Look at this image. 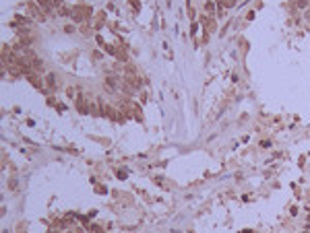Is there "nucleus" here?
I'll return each instance as SVG.
<instances>
[{
	"instance_id": "obj_11",
	"label": "nucleus",
	"mask_w": 310,
	"mask_h": 233,
	"mask_svg": "<svg viewBox=\"0 0 310 233\" xmlns=\"http://www.w3.org/2000/svg\"><path fill=\"white\" fill-rule=\"evenodd\" d=\"M93 231H95V233H103V229H101V227H93Z\"/></svg>"
},
{
	"instance_id": "obj_10",
	"label": "nucleus",
	"mask_w": 310,
	"mask_h": 233,
	"mask_svg": "<svg viewBox=\"0 0 310 233\" xmlns=\"http://www.w3.org/2000/svg\"><path fill=\"white\" fill-rule=\"evenodd\" d=\"M64 31H66V33H73L74 27H73V25H66V27H64Z\"/></svg>"
},
{
	"instance_id": "obj_3",
	"label": "nucleus",
	"mask_w": 310,
	"mask_h": 233,
	"mask_svg": "<svg viewBox=\"0 0 310 233\" xmlns=\"http://www.w3.org/2000/svg\"><path fill=\"white\" fill-rule=\"evenodd\" d=\"M203 23H205V29L207 31H213V29H215V21L209 19V17H203Z\"/></svg>"
},
{
	"instance_id": "obj_5",
	"label": "nucleus",
	"mask_w": 310,
	"mask_h": 233,
	"mask_svg": "<svg viewBox=\"0 0 310 233\" xmlns=\"http://www.w3.org/2000/svg\"><path fill=\"white\" fill-rule=\"evenodd\" d=\"M236 2H238V0H219L217 4L223 6V8H231V6H236Z\"/></svg>"
},
{
	"instance_id": "obj_1",
	"label": "nucleus",
	"mask_w": 310,
	"mask_h": 233,
	"mask_svg": "<svg viewBox=\"0 0 310 233\" xmlns=\"http://www.w3.org/2000/svg\"><path fill=\"white\" fill-rule=\"evenodd\" d=\"M70 15H73V19L77 21V23H83V21L87 19L89 15H91V8H89V6H85V4L74 6V8L70 10Z\"/></svg>"
},
{
	"instance_id": "obj_8",
	"label": "nucleus",
	"mask_w": 310,
	"mask_h": 233,
	"mask_svg": "<svg viewBox=\"0 0 310 233\" xmlns=\"http://www.w3.org/2000/svg\"><path fill=\"white\" fill-rule=\"evenodd\" d=\"M205 10H207V13H213V10H217V6L213 4V2H207V4H205Z\"/></svg>"
},
{
	"instance_id": "obj_12",
	"label": "nucleus",
	"mask_w": 310,
	"mask_h": 233,
	"mask_svg": "<svg viewBox=\"0 0 310 233\" xmlns=\"http://www.w3.org/2000/svg\"><path fill=\"white\" fill-rule=\"evenodd\" d=\"M242 233H252V231H242Z\"/></svg>"
},
{
	"instance_id": "obj_4",
	"label": "nucleus",
	"mask_w": 310,
	"mask_h": 233,
	"mask_svg": "<svg viewBox=\"0 0 310 233\" xmlns=\"http://www.w3.org/2000/svg\"><path fill=\"white\" fill-rule=\"evenodd\" d=\"M46 83H48V89H56L58 85H56V76L54 75H48L46 76Z\"/></svg>"
},
{
	"instance_id": "obj_6",
	"label": "nucleus",
	"mask_w": 310,
	"mask_h": 233,
	"mask_svg": "<svg viewBox=\"0 0 310 233\" xmlns=\"http://www.w3.org/2000/svg\"><path fill=\"white\" fill-rule=\"evenodd\" d=\"M66 95H68L70 99H74V101L79 99V97H77V89H74V87H68V89H66Z\"/></svg>"
},
{
	"instance_id": "obj_13",
	"label": "nucleus",
	"mask_w": 310,
	"mask_h": 233,
	"mask_svg": "<svg viewBox=\"0 0 310 233\" xmlns=\"http://www.w3.org/2000/svg\"><path fill=\"white\" fill-rule=\"evenodd\" d=\"M50 233H58V231H50Z\"/></svg>"
},
{
	"instance_id": "obj_9",
	"label": "nucleus",
	"mask_w": 310,
	"mask_h": 233,
	"mask_svg": "<svg viewBox=\"0 0 310 233\" xmlns=\"http://www.w3.org/2000/svg\"><path fill=\"white\" fill-rule=\"evenodd\" d=\"M8 188L10 190H17V179H10V182H8Z\"/></svg>"
},
{
	"instance_id": "obj_2",
	"label": "nucleus",
	"mask_w": 310,
	"mask_h": 233,
	"mask_svg": "<svg viewBox=\"0 0 310 233\" xmlns=\"http://www.w3.org/2000/svg\"><path fill=\"white\" fill-rule=\"evenodd\" d=\"M27 10H29V15L33 17V19H37L40 23H41V21H46L44 10H41V6L37 4V2H27Z\"/></svg>"
},
{
	"instance_id": "obj_7",
	"label": "nucleus",
	"mask_w": 310,
	"mask_h": 233,
	"mask_svg": "<svg viewBox=\"0 0 310 233\" xmlns=\"http://www.w3.org/2000/svg\"><path fill=\"white\" fill-rule=\"evenodd\" d=\"M106 85H108L110 91H116V89H118V85H116V80H114V79H108V80H106Z\"/></svg>"
}]
</instances>
